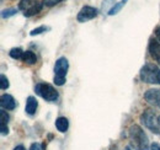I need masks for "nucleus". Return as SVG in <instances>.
Wrapping results in <instances>:
<instances>
[{
	"label": "nucleus",
	"mask_w": 160,
	"mask_h": 150,
	"mask_svg": "<svg viewBox=\"0 0 160 150\" xmlns=\"http://www.w3.org/2000/svg\"><path fill=\"white\" fill-rule=\"evenodd\" d=\"M69 68V63L68 59L65 57H60L59 59L56 62L54 65V84L62 86L65 84V75Z\"/></svg>",
	"instance_id": "nucleus-3"
},
{
	"label": "nucleus",
	"mask_w": 160,
	"mask_h": 150,
	"mask_svg": "<svg viewBox=\"0 0 160 150\" xmlns=\"http://www.w3.org/2000/svg\"><path fill=\"white\" fill-rule=\"evenodd\" d=\"M15 14H16V9H6L1 12V16H2V19H8V18L15 15Z\"/></svg>",
	"instance_id": "nucleus-18"
},
{
	"label": "nucleus",
	"mask_w": 160,
	"mask_h": 150,
	"mask_svg": "<svg viewBox=\"0 0 160 150\" xmlns=\"http://www.w3.org/2000/svg\"><path fill=\"white\" fill-rule=\"evenodd\" d=\"M140 80L147 84H160V68L155 64L147 63L140 69Z\"/></svg>",
	"instance_id": "nucleus-2"
},
{
	"label": "nucleus",
	"mask_w": 160,
	"mask_h": 150,
	"mask_svg": "<svg viewBox=\"0 0 160 150\" xmlns=\"http://www.w3.org/2000/svg\"><path fill=\"white\" fill-rule=\"evenodd\" d=\"M42 4L43 2H41L40 0H21L19 4V9L23 11L25 16L31 18L42 10Z\"/></svg>",
	"instance_id": "nucleus-5"
},
{
	"label": "nucleus",
	"mask_w": 160,
	"mask_h": 150,
	"mask_svg": "<svg viewBox=\"0 0 160 150\" xmlns=\"http://www.w3.org/2000/svg\"><path fill=\"white\" fill-rule=\"evenodd\" d=\"M148 51L152 58H154L157 62L160 63V42L157 38H150L148 44Z\"/></svg>",
	"instance_id": "nucleus-8"
},
{
	"label": "nucleus",
	"mask_w": 160,
	"mask_h": 150,
	"mask_svg": "<svg viewBox=\"0 0 160 150\" xmlns=\"http://www.w3.org/2000/svg\"><path fill=\"white\" fill-rule=\"evenodd\" d=\"M68 126H69V122L65 117H58L56 119V127L60 133H65L68 129Z\"/></svg>",
	"instance_id": "nucleus-13"
},
{
	"label": "nucleus",
	"mask_w": 160,
	"mask_h": 150,
	"mask_svg": "<svg viewBox=\"0 0 160 150\" xmlns=\"http://www.w3.org/2000/svg\"><path fill=\"white\" fill-rule=\"evenodd\" d=\"M150 150H160V145L158 143H153L150 145Z\"/></svg>",
	"instance_id": "nucleus-23"
},
{
	"label": "nucleus",
	"mask_w": 160,
	"mask_h": 150,
	"mask_svg": "<svg viewBox=\"0 0 160 150\" xmlns=\"http://www.w3.org/2000/svg\"><path fill=\"white\" fill-rule=\"evenodd\" d=\"M98 16V10L92 6H84L78 14V21L79 22H86L89 20H92Z\"/></svg>",
	"instance_id": "nucleus-7"
},
{
	"label": "nucleus",
	"mask_w": 160,
	"mask_h": 150,
	"mask_svg": "<svg viewBox=\"0 0 160 150\" xmlns=\"http://www.w3.org/2000/svg\"><path fill=\"white\" fill-rule=\"evenodd\" d=\"M22 60H23L26 64L32 65V64H35V63L37 62V57H36V54H35L32 51H26V52H23Z\"/></svg>",
	"instance_id": "nucleus-14"
},
{
	"label": "nucleus",
	"mask_w": 160,
	"mask_h": 150,
	"mask_svg": "<svg viewBox=\"0 0 160 150\" xmlns=\"http://www.w3.org/2000/svg\"><path fill=\"white\" fill-rule=\"evenodd\" d=\"M158 126H159V128H160V114L158 116Z\"/></svg>",
	"instance_id": "nucleus-26"
},
{
	"label": "nucleus",
	"mask_w": 160,
	"mask_h": 150,
	"mask_svg": "<svg viewBox=\"0 0 160 150\" xmlns=\"http://www.w3.org/2000/svg\"><path fill=\"white\" fill-rule=\"evenodd\" d=\"M115 4H116L115 0H103V4H102V11H106V10L110 11Z\"/></svg>",
	"instance_id": "nucleus-17"
},
{
	"label": "nucleus",
	"mask_w": 160,
	"mask_h": 150,
	"mask_svg": "<svg viewBox=\"0 0 160 150\" xmlns=\"http://www.w3.org/2000/svg\"><path fill=\"white\" fill-rule=\"evenodd\" d=\"M46 30H47V27H46V26H40V27H37V28L32 30V31L30 32V35H31V36H36V35H41L42 32H46Z\"/></svg>",
	"instance_id": "nucleus-20"
},
{
	"label": "nucleus",
	"mask_w": 160,
	"mask_h": 150,
	"mask_svg": "<svg viewBox=\"0 0 160 150\" xmlns=\"http://www.w3.org/2000/svg\"><path fill=\"white\" fill-rule=\"evenodd\" d=\"M126 150H131V148H129V147H127V148H126Z\"/></svg>",
	"instance_id": "nucleus-27"
},
{
	"label": "nucleus",
	"mask_w": 160,
	"mask_h": 150,
	"mask_svg": "<svg viewBox=\"0 0 160 150\" xmlns=\"http://www.w3.org/2000/svg\"><path fill=\"white\" fill-rule=\"evenodd\" d=\"M140 122L149 131H152L155 134H160V128L158 126V116H155V113L152 110H147L140 114Z\"/></svg>",
	"instance_id": "nucleus-4"
},
{
	"label": "nucleus",
	"mask_w": 160,
	"mask_h": 150,
	"mask_svg": "<svg viewBox=\"0 0 160 150\" xmlns=\"http://www.w3.org/2000/svg\"><path fill=\"white\" fill-rule=\"evenodd\" d=\"M129 142L131 147L137 150H149V140L147 134L139 126L133 124L129 128Z\"/></svg>",
	"instance_id": "nucleus-1"
},
{
	"label": "nucleus",
	"mask_w": 160,
	"mask_h": 150,
	"mask_svg": "<svg viewBox=\"0 0 160 150\" xmlns=\"http://www.w3.org/2000/svg\"><path fill=\"white\" fill-rule=\"evenodd\" d=\"M145 100L150 103L160 108V89H150L144 94Z\"/></svg>",
	"instance_id": "nucleus-9"
},
{
	"label": "nucleus",
	"mask_w": 160,
	"mask_h": 150,
	"mask_svg": "<svg viewBox=\"0 0 160 150\" xmlns=\"http://www.w3.org/2000/svg\"><path fill=\"white\" fill-rule=\"evenodd\" d=\"M154 32H155V37H157V39L160 42V26H158V27L155 28V31H154Z\"/></svg>",
	"instance_id": "nucleus-24"
},
{
	"label": "nucleus",
	"mask_w": 160,
	"mask_h": 150,
	"mask_svg": "<svg viewBox=\"0 0 160 150\" xmlns=\"http://www.w3.org/2000/svg\"><path fill=\"white\" fill-rule=\"evenodd\" d=\"M59 1H62V0H43V4L47 6H53V5L58 4Z\"/></svg>",
	"instance_id": "nucleus-22"
},
{
	"label": "nucleus",
	"mask_w": 160,
	"mask_h": 150,
	"mask_svg": "<svg viewBox=\"0 0 160 150\" xmlns=\"http://www.w3.org/2000/svg\"><path fill=\"white\" fill-rule=\"evenodd\" d=\"M126 2H127V0H121L120 2H116L113 6H112V9L108 11V15H116V14H118L120 12V10L126 5Z\"/></svg>",
	"instance_id": "nucleus-15"
},
{
	"label": "nucleus",
	"mask_w": 160,
	"mask_h": 150,
	"mask_svg": "<svg viewBox=\"0 0 160 150\" xmlns=\"http://www.w3.org/2000/svg\"><path fill=\"white\" fill-rule=\"evenodd\" d=\"M10 57L12 59H22V56H23V51L21 48H12L10 52H9Z\"/></svg>",
	"instance_id": "nucleus-16"
},
{
	"label": "nucleus",
	"mask_w": 160,
	"mask_h": 150,
	"mask_svg": "<svg viewBox=\"0 0 160 150\" xmlns=\"http://www.w3.org/2000/svg\"><path fill=\"white\" fill-rule=\"evenodd\" d=\"M0 80H1V84H0L1 90H6V89L9 88V80H8V78L2 74L0 76Z\"/></svg>",
	"instance_id": "nucleus-19"
},
{
	"label": "nucleus",
	"mask_w": 160,
	"mask_h": 150,
	"mask_svg": "<svg viewBox=\"0 0 160 150\" xmlns=\"http://www.w3.org/2000/svg\"><path fill=\"white\" fill-rule=\"evenodd\" d=\"M0 105L2 110H14L16 107V101L11 95H2L0 98Z\"/></svg>",
	"instance_id": "nucleus-10"
},
{
	"label": "nucleus",
	"mask_w": 160,
	"mask_h": 150,
	"mask_svg": "<svg viewBox=\"0 0 160 150\" xmlns=\"http://www.w3.org/2000/svg\"><path fill=\"white\" fill-rule=\"evenodd\" d=\"M30 150H44V148H43V145L40 144V143H33V144H31Z\"/></svg>",
	"instance_id": "nucleus-21"
},
{
	"label": "nucleus",
	"mask_w": 160,
	"mask_h": 150,
	"mask_svg": "<svg viewBox=\"0 0 160 150\" xmlns=\"http://www.w3.org/2000/svg\"><path fill=\"white\" fill-rule=\"evenodd\" d=\"M37 106H38V102L37 100L33 97V96H28L27 97V101H26V107H25V111L28 113V114H35L36 110H37Z\"/></svg>",
	"instance_id": "nucleus-11"
},
{
	"label": "nucleus",
	"mask_w": 160,
	"mask_h": 150,
	"mask_svg": "<svg viewBox=\"0 0 160 150\" xmlns=\"http://www.w3.org/2000/svg\"><path fill=\"white\" fill-rule=\"evenodd\" d=\"M14 150H25V148H23V145H18Z\"/></svg>",
	"instance_id": "nucleus-25"
},
{
	"label": "nucleus",
	"mask_w": 160,
	"mask_h": 150,
	"mask_svg": "<svg viewBox=\"0 0 160 150\" xmlns=\"http://www.w3.org/2000/svg\"><path fill=\"white\" fill-rule=\"evenodd\" d=\"M35 91L37 95H40L42 98H44L46 101H49V102H53L58 98V92L56 91V89L52 85L46 84V82L37 84L35 88Z\"/></svg>",
	"instance_id": "nucleus-6"
},
{
	"label": "nucleus",
	"mask_w": 160,
	"mask_h": 150,
	"mask_svg": "<svg viewBox=\"0 0 160 150\" xmlns=\"http://www.w3.org/2000/svg\"><path fill=\"white\" fill-rule=\"evenodd\" d=\"M8 122H9V114L5 112L4 110L0 111V128H1V134L5 135L9 133L8 129Z\"/></svg>",
	"instance_id": "nucleus-12"
}]
</instances>
